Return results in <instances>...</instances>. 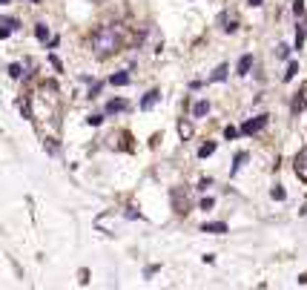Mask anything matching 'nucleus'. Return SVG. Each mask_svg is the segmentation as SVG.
I'll use <instances>...</instances> for the list:
<instances>
[{
  "mask_svg": "<svg viewBox=\"0 0 307 290\" xmlns=\"http://www.w3.org/2000/svg\"><path fill=\"white\" fill-rule=\"evenodd\" d=\"M123 109H129V101H123V98H115V101L106 103L103 115H115V112H123Z\"/></svg>",
  "mask_w": 307,
  "mask_h": 290,
  "instance_id": "423d86ee",
  "label": "nucleus"
},
{
  "mask_svg": "<svg viewBox=\"0 0 307 290\" xmlns=\"http://www.w3.org/2000/svg\"><path fill=\"white\" fill-rule=\"evenodd\" d=\"M178 135H181V141H189V138H192V124H189L187 118L178 121Z\"/></svg>",
  "mask_w": 307,
  "mask_h": 290,
  "instance_id": "1a4fd4ad",
  "label": "nucleus"
},
{
  "mask_svg": "<svg viewBox=\"0 0 307 290\" xmlns=\"http://www.w3.org/2000/svg\"><path fill=\"white\" fill-rule=\"evenodd\" d=\"M201 230H204V233H215V236H221V233H227V224H224V222H213V224H204Z\"/></svg>",
  "mask_w": 307,
  "mask_h": 290,
  "instance_id": "9b49d317",
  "label": "nucleus"
},
{
  "mask_svg": "<svg viewBox=\"0 0 307 290\" xmlns=\"http://www.w3.org/2000/svg\"><path fill=\"white\" fill-rule=\"evenodd\" d=\"M296 72H299V64H296V61H290V66H287V72H284V81H293V78H296Z\"/></svg>",
  "mask_w": 307,
  "mask_h": 290,
  "instance_id": "a211bd4d",
  "label": "nucleus"
},
{
  "mask_svg": "<svg viewBox=\"0 0 307 290\" xmlns=\"http://www.w3.org/2000/svg\"><path fill=\"white\" fill-rule=\"evenodd\" d=\"M261 3H264V0H250V6H261Z\"/></svg>",
  "mask_w": 307,
  "mask_h": 290,
  "instance_id": "c85d7f7f",
  "label": "nucleus"
},
{
  "mask_svg": "<svg viewBox=\"0 0 307 290\" xmlns=\"http://www.w3.org/2000/svg\"><path fill=\"white\" fill-rule=\"evenodd\" d=\"M267 121H270V115H256V118H250L247 124H241V135H256V132H261V129L267 127Z\"/></svg>",
  "mask_w": 307,
  "mask_h": 290,
  "instance_id": "f03ea898",
  "label": "nucleus"
},
{
  "mask_svg": "<svg viewBox=\"0 0 307 290\" xmlns=\"http://www.w3.org/2000/svg\"><path fill=\"white\" fill-rule=\"evenodd\" d=\"M213 153H215V144L210 141V144H204V147L198 150V158H207V155H213Z\"/></svg>",
  "mask_w": 307,
  "mask_h": 290,
  "instance_id": "f3484780",
  "label": "nucleus"
},
{
  "mask_svg": "<svg viewBox=\"0 0 307 290\" xmlns=\"http://www.w3.org/2000/svg\"><path fill=\"white\" fill-rule=\"evenodd\" d=\"M244 161H247V153H239V155H236V164H233V175H236V172L241 170V164H244Z\"/></svg>",
  "mask_w": 307,
  "mask_h": 290,
  "instance_id": "6ab92c4d",
  "label": "nucleus"
},
{
  "mask_svg": "<svg viewBox=\"0 0 307 290\" xmlns=\"http://www.w3.org/2000/svg\"><path fill=\"white\" fill-rule=\"evenodd\" d=\"M172 201H175V210H178L181 216H187V213H189V198H187V193L175 190V193H172Z\"/></svg>",
  "mask_w": 307,
  "mask_h": 290,
  "instance_id": "39448f33",
  "label": "nucleus"
},
{
  "mask_svg": "<svg viewBox=\"0 0 307 290\" xmlns=\"http://www.w3.org/2000/svg\"><path fill=\"white\" fill-rule=\"evenodd\" d=\"M270 195H273L276 201H284V198H287V193H284V190L278 187V184H276V187H273V193H270Z\"/></svg>",
  "mask_w": 307,
  "mask_h": 290,
  "instance_id": "aec40b11",
  "label": "nucleus"
},
{
  "mask_svg": "<svg viewBox=\"0 0 307 290\" xmlns=\"http://www.w3.org/2000/svg\"><path fill=\"white\" fill-rule=\"evenodd\" d=\"M98 92H101V84H95L92 89H89V98H98Z\"/></svg>",
  "mask_w": 307,
  "mask_h": 290,
  "instance_id": "a878e982",
  "label": "nucleus"
},
{
  "mask_svg": "<svg viewBox=\"0 0 307 290\" xmlns=\"http://www.w3.org/2000/svg\"><path fill=\"white\" fill-rule=\"evenodd\" d=\"M287 55H290V46H287V43H281V46L276 49V58H287Z\"/></svg>",
  "mask_w": 307,
  "mask_h": 290,
  "instance_id": "4be33fe9",
  "label": "nucleus"
},
{
  "mask_svg": "<svg viewBox=\"0 0 307 290\" xmlns=\"http://www.w3.org/2000/svg\"><path fill=\"white\" fill-rule=\"evenodd\" d=\"M221 29L224 32H236V29H239V26H236V17H230V15H221Z\"/></svg>",
  "mask_w": 307,
  "mask_h": 290,
  "instance_id": "2eb2a0df",
  "label": "nucleus"
},
{
  "mask_svg": "<svg viewBox=\"0 0 307 290\" xmlns=\"http://www.w3.org/2000/svg\"><path fill=\"white\" fill-rule=\"evenodd\" d=\"M101 121H103V115H92V118H89V124H92V127H98Z\"/></svg>",
  "mask_w": 307,
  "mask_h": 290,
  "instance_id": "cd10ccee",
  "label": "nucleus"
},
{
  "mask_svg": "<svg viewBox=\"0 0 307 290\" xmlns=\"http://www.w3.org/2000/svg\"><path fill=\"white\" fill-rule=\"evenodd\" d=\"M9 75H12V78H20V66H17V64L15 66H9Z\"/></svg>",
  "mask_w": 307,
  "mask_h": 290,
  "instance_id": "bb28decb",
  "label": "nucleus"
},
{
  "mask_svg": "<svg viewBox=\"0 0 307 290\" xmlns=\"http://www.w3.org/2000/svg\"><path fill=\"white\" fill-rule=\"evenodd\" d=\"M158 98H161V92H158V89L147 92V95H144V101H141V109H153L155 103H158Z\"/></svg>",
  "mask_w": 307,
  "mask_h": 290,
  "instance_id": "0eeeda50",
  "label": "nucleus"
},
{
  "mask_svg": "<svg viewBox=\"0 0 307 290\" xmlns=\"http://www.w3.org/2000/svg\"><path fill=\"white\" fill-rule=\"evenodd\" d=\"M207 112H210V101H198L192 106V118H204Z\"/></svg>",
  "mask_w": 307,
  "mask_h": 290,
  "instance_id": "f8f14e48",
  "label": "nucleus"
},
{
  "mask_svg": "<svg viewBox=\"0 0 307 290\" xmlns=\"http://www.w3.org/2000/svg\"><path fill=\"white\" fill-rule=\"evenodd\" d=\"M126 40H129V29L123 23H106V26H101L98 32L92 34V52L98 58H109V55L123 49Z\"/></svg>",
  "mask_w": 307,
  "mask_h": 290,
  "instance_id": "f257e3e1",
  "label": "nucleus"
},
{
  "mask_svg": "<svg viewBox=\"0 0 307 290\" xmlns=\"http://www.w3.org/2000/svg\"><path fill=\"white\" fill-rule=\"evenodd\" d=\"M293 12L296 15H305V0H293Z\"/></svg>",
  "mask_w": 307,
  "mask_h": 290,
  "instance_id": "5701e85b",
  "label": "nucleus"
},
{
  "mask_svg": "<svg viewBox=\"0 0 307 290\" xmlns=\"http://www.w3.org/2000/svg\"><path fill=\"white\" fill-rule=\"evenodd\" d=\"M213 204H215L213 198H204V201H201V210H213Z\"/></svg>",
  "mask_w": 307,
  "mask_h": 290,
  "instance_id": "393cba45",
  "label": "nucleus"
},
{
  "mask_svg": "<svg viewBox=\"0 0 307 290\" xmlns=\"http://www.w3.org/2000/svg\"><path fill=\"white\" fill-rule=\"evenodd\" d=\"M227 72H230V66H227V64H218V66H215V72L210 75V81H213V84H218V81H224V78H227Z\"/></svg>",
  "mask_w": 307,
  "mask_h": 290,
  "instance_id": "9d476101",
  "label": "nucleus"
},
{
  "mask_svg": "<svg viewBox=\"0 0 307 290\" xmlns=\"http://www.w3.org/2000/svg\"><path fill=\"white\" fill-rule=\"evenodd\" d=\"M239 135V129H236V127H227V129H224V138H236Z\"/></svg>",
  "mask_w": 307,
  "mask_h": 290,
  "instance_id": "b1692460",
  "label": "nucleus"
},
{
  "mask_svg": "<svg viewBox=\"0 0 307 290\" xmlns=\"http://www.w3.org/2000/svg\"><path fill=\"white\" fill-rule=\"evenodd\" d=\"M17 29V20H3V29H0V37H9V32Z\"/></svg>",
  "mask_w": 307,
  "mask_h": 290,
  "instance_id": "dca6fc26",
  "label": "nucleus"
},
{
  "mask_svg": "<svg viewBox=\"0 0 307 290\" xmlns=\"http://www.w3.org/2000/svg\"><path fill=\"white\" fill-rule=\"evenodd\" d=\"M290 109H293V115H299V112H305L307 109V81L299 86V92H296V98H293Z\"/></svg>",
  "mask_w": 307,
  "mask_h": 290,
  "instance_id": "20e7f679",
  "label": "nucleus"
},
{
  "mask_svg": "<svg viewBox=\"0 0 307 290\" xmlns=\"http://www.w3.org/2000/svg\"><path fill=\"white\" fill-rule=\"evenodd\" d=\"M250 66H253V55H241V61H239V75H247V72H250Z\"/></svg>",
  "mask_w": 307,
  "mask_h": 290,
  "instance_id": "ddd939ff",
  "label": "nucleus"
},
{
  "mask_svg": "<svg viewBox=\"0 0 307 290\" xmlns=\"http://www.w3.org/2000/svg\"><path fill=\"white\" fill-rule=\"evenodd\" d=\"M293 170H296V175H299V181L307 184V147L296 153V158H293Z\"/></svg>",
  "mask_w": 307,
  "mask_h": 290,
  "instance_id": "7ed1b4c3",
  "label": "nucleus"
},
{
  "mask_svg": "<svg viewBox=\"0 0 307 290\" xmlns=\"http://www.w3.org/2000/svg\"><path fill=\"white\" fill-rule=\"evenodd\" d=\"M109 84H112V86H123V84H129V72H115V75L109 78Z\"/></svg>",
  "mask_w": 307,
  "mask_h": 290,
  "instance_id": "4468645a",
  "label": "nucleus"
},
{
  "mask_svg": "<svg viewBox=\"0 0 307 290\" xmlns=\"http://www.w3.org/2000/svg\"><path fill=\"white\" fill-rule=\"evenodd\" d=\"M34 34H37V37H40V40H49V29H46V26H43V23H40V26H37V29H34Z\"/></svg>",
  "mask_w": 307,
  "mask_h": 290,
  "instance_id": "412c9836",
  "label": "nucleus"
},
{
  "mask_svg": "<svg viewBox=\"0 0 307 290\" xmlns=\"http://www.w3.org/2000/svg\"><path fill=\"white\" fill-rule=\"evenodd\" d=\"M3 3H9V0H0V6H3Z\"/></svg>",
  "mask_w": 307,
  "mask_h": 290,
  "instance_id": "c756f323",
  "label": "nucleus"
},
{
  "mask_svg": "<svg viewBox=\"0 0 307 290\" xmlns=\"http://www.w3.org/2000/svg\"><path fill=\"white\" fill-rule=\"evenodd\" d=\"M305 37H307V15L302 17V23H299V29H296V49H302Z\"/></svg>",
  "mask_w": 307,
  "mask_h": 290,
  "instance_id": "6e6552de",
  "label": "nucleus"
}]
</instances>
